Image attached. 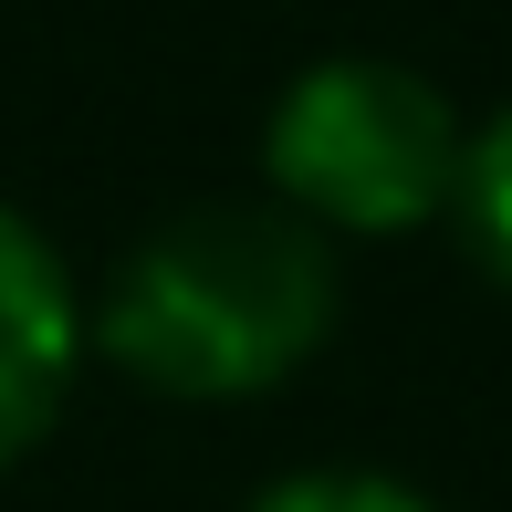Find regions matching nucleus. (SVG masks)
<instances>
[{
  "label": "nucleus",
  "mask_w": 512,
  "mask_h": 512,
  "mask_svg": "<svg viewBox=\"0 0 512 512\" xmlns=\"http://www.w3.org/2000/svg\"><path fill=\"white\" fill-rule=\"evenodd\" d=\"M95 356L168 408H251L293 387L345 324V251L272 189L189 199L84 304Z\"/></svg>",
  "instance_id": "1"
},
{
  "label": "nucleus",
  "mask_w": 512,
  "mask_h": 512,
  "mask_svg": "<svg viewBox=\"0 0 512 512\" xmlns=\"http://www.w3.org/2000/svg\"><path fill=\"white\" fill-rule=\"evenodd\" d=\"M460 105L398 53H314L262 105V189L324 241H408L460 199Z\"/></svg>",
  "instance_id": "2"
},
{
  "label": "nucleus",
  "mask_w": 512,
  "mask_h": 512,
  "mask_svg": "<svg viewBox=\"0 0 512 512\" xmlns=\"http://www.w3.org/2000/svg\"><path fill=\"white\" fill-rule=\"evenodd\" d=\"M84 356H95V324H84L74 262L32 209L0 199V471H21L63 429Z\"/></svg>",
  "instance_id": "3"
},
{
  "label": "nucleus",
  "mask_w": 512,
  "mask_h": 512,
  "mask_svg": "<svg viewBox=\"0 0 512 512\" xmlns=\"http://www.w3.org/2000/svg\"><path fill=\"white\" fill-rule=\"evenodd\" d=\"M450 230L471 241V262L512 293V105H492L460 147V199H450Z\"/></svg>",
  "instance_id": "4"
},
{
  "label": "nucleus",
  "mask_w": 512,
  "mask_h": 512,
  "mask_svg": "<svg viewBox=\"0 0 512 512\" xmlns=\"http://www.w3.org/2000/svg\"><path fill=\"white\" fill-rule=\"evenodd\" d=\"M241 512H450V502L377 460H304V471H272Z\"/></svg>",
  "instance_id": "5"
}]
</instances>
